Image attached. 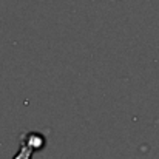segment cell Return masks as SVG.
Returning <instances> with one entry per match:
<instances>
[{
	"label": "cell",
	"mask_w": 159,
	"mask_h": 159,
	"mask_svg": "<svg viewBox=\"0 0 159 159\" xmlns=\"http://www.w3.org/2000/svg\"><path fill=\"white\" fill-rule=\"evenodd\" d=\"M20 139L30 145L34 152H40L47 147V138L40 131H25L20 134Z\"/></svg>",
	"instance_id": "1"
},
{
	"label": "cell",
	"mask_w": 159,
	"mask_h": 159,
	"mask_svg": "<svg viewBox=\"0 0 159 159\" xmlns=\"http://www.w3.org/2000/svg\"><path fill=\"white\" fill-rule=\"evenodd\" d=\"M33 153H34V150L20 139L19 141V150H17V153L14 155L12 159H33Z\"/></svg>",
	"instance_id": "2"
}]
</instances>
